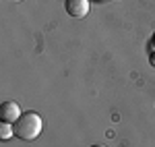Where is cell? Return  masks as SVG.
<instances>
[{"label":"cell","mask_w":155,"mask_h":147,"mask_svg":"<svg viewBox=\"0 0 155 147\" xmlns=\"http://www.w3.org/2000/svg\"><path fill=\"white\" fill-rule=\"evenodd\" d=\"M44 122L39 118V114H35L33 110H27L19 116L17 122H12V131L15 137H19L21 141H35L37 137L41 135Z\"/></svg>","instance_id":"obj_1"},{"label":"cell","mask_w":155,"mask_h":147,"mask_svg":"<svg viewBox=\"0 0 155 147\" xmlns=\"http://www.w3.org/2000/svg\"><path fill=\"white\" fill-rule=\"evenodd\" d=\"M21 106L17 102H2L0 104V122H17L21 116Z\"/></svg>","instance_id":"obj_2"},{"label":"cell","mask_w":155,"mask_h":147,"mask_svg":"<svg viewBox=\"0 0 155 147\" xmlns=\"http://www.w3.org/2000/svg\"><path fill=\"white\" fill-rule=\"evenodd\" d=\"M64 8H66V12L71 17L81 19V17H85L89 12V0H66Z\"/></svg>","instance_id":"obj_3"},{"label":"cell","mask_w":155,"mask_h":147,"mask_svg":"<svg viewBox=\"0 0 155 147\" xmlns=\"http://www.w3.org/2000/svg\"><path fill=\"white\" fill-rule=\"evenodd\" d=\"M11 137H15L12 124L11 122H2V124H0V139H2V141H8Z\"/></svg>","instance_id":"obj_4"},{"label":"cell","mask_w":155,"mask_h":147,"mask_svg":"<svg viewBox=\"0 0 155 147\" xmlns=\"http://www.w3.org/2000/svg\"><path fill=\"white\" fill-rule=\"evenodd\" d=\"M149 60H151V64H153V66H155V54H153V56H151V58H149Z\"/></svg>","instance_id":"obj_5"},{"label":"cell","mask_w":155,"mask_h":147,"mask_svg":"<svg viewBox=\"0 0 155 147\" xmlns=\"http://www.w3.org/2000/svg\"><path fill=\"white\" fill-rule=\"evenodd\" d=\"M91 147H106V145H91Z\"/></svg>","instance_id":"obj_6"},{"label":"cell","mask_w":155,"mask_h":147,"mask_svg":"<svg viewBox=\"0 0 155 147\" xmlns=\"http://www.w3.org/2000/svg\"><path fill=\"white\" fill-rule=\"evenodd\" d=\"M153 42H155V33H153Z\"/></svg>","instance_id":"obj_7"},{"label":"cell","mask_w":155,"mask_h":147,"mask_svg":"<svg viewBox=\"0 0 155 147\" xmlns=\"http://www.w3.org/2000/svg\"><path fill=\"white\" fill-rule=\"evenodd\" d=\"M12 2H19V0H12Z\"/></svg>","instance_id":"obj_8"}]
</instances>
